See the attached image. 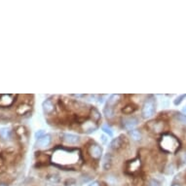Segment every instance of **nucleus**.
<instances>
[{"instance_id": "1", "label": "nucleus", "mask_w": 186, "mask_h": 186, "mask_svg": "<svg viewBox=\"0 0 186 186\" xmlns=\"http://www.w3.org/2000/svg\"><path fill=\"white\" fill-rule=\"evenodd\" d=\"M159 146L165 153H176L179 149V140L171 133H164L159 139Z\"/></svg>"}, {"instance_id": "2", "label": "nucleus", "mask_w": 186, "mask_h": 186, "mask_svg": "<svg viewBox=\"0 0 186 186\" xmlns=\"http://www.w3.org/2000/svg\"><path fill=\"white\" fill-rule=\"evenodd\" d=\"M156 112V98H154L152 95L146 98L144 100L141 106V117L143 119H150L152 118Z\"/></svg>"}, {"instance_id": "3", "label": "nucleus", "mask_w": 186, "mask_h": 186, "mask_svg": "<svg viewBox=\"0 0 186 186\" xmlns=\"http://www.w3.org/2000/svg\"><path fill=\"white\" fill-rule=\"evenodd\" d=\"M103 149L100 144L97 143L94 140H90L87 143V154L91 158L93 161H100V158L102 157Z\"/></svg>"}, {"instance_id": "4", "label": "nucleus", "mask_w": 186, "mask_h": 186, "mask_svg": "<svg viewBox=\"0 0 186 186\" xmlns=\"http://www.w3.org/2000/svg\"><path fill=\"white\" fill-rule=\"evenodd\" d=\"M141 167H142V159L138 156L127 161L126 164H125L124 170L126 173L135 175V174L138 173L140 171Z\"/></svg>"}, {"instance_id": "5", "label": "nucleus", "mask_w": 186, "mask_h": 186, "mask_svg": "<svg viewBox=\"0 0 186 186\" xmlns=\"http://www.w3.org/2000/svg\"><path fill=\"white\" fill-rule=\"evenodd\" d=\"M129 145H130L129 138L126 135H121L112 139L111 142L109 143V149L114 151V152H119V151H122L128 148Z\"/></svg>"}, {"instance_id": "6", "label": "nucleus", "mask_w": 186, "mask_h": 186, "mask_svg": "<svg viewBox=\"0 0 186 186\" xmlns=\"http://www.w3.org/2000/svg\"><path fill=\"white\" fill-rule=\"evenodd\" d=\"M120 124L122 129L125 131L131 132V131L135 130V127L139 124V119L136 116H125L120 119Z\"/></svg>"}, {"instance_id": "7", "label": "nucleus", "mask_w": 186, "mask_h": 186, "mask_svg": "<svg viewBox=\"0 0 186 186\" xmlns=\"http://www.w3.org/2000/svg\"><path fill=\"white\" fill-rule=\"evenodd\" d=\"M146 127V130L149 133H152L154 135H158V133H162L165 132V122L162 120H153L146 123L145 125Z\"/></svg>"}, {"instance_id": "8", "label": "nucleus", "mask_w": 186, "mask_h": 186, "mask_svg": "<svg viewBox=\"0 0 186 186\" xmlns=\"http://www.w3.org/2000/svg\"><path fill=\"white\" fill-rule=\"evenodd\" d=\"M60 138L62 139V141L65 142L66 144H69V145L79 144L81 141L80 135H74V133H60Z\"/></svg>"}, {"instance_id": "9", "label": "nucleus", "mask_w": 186, "mask_h": 186, "mask_svg": "<svg viewBox=\"0 0 186 186\" xmlns=\"http://www.w3.org/2000/svg\"><path fill=\"white\" fill-rule=\"evenodd\" d=\"M42 107L45 115L52 116L55 113V111H56V100H54V98H49L44 100Z\"/></svg>"}, {"instance_id": "10", "label": "nucleus", "mask_w": 186, "mask_h": 186, "mask_svg": "<svg viewBox=\"0 0 186 186\" xmlns=\"http://www.w3.org/2000/svg\"><path fill=\"white\" fill-rule=\"evenodd\" d=\"M18 98L17 95H0V107L1 108H8L15 103L16 98Z\"/></svg>"}, {"instance_id": "11", "label": "nucleus", "mask_w": 186, "mask_h": 186, "mask_svg": "<svg viewBox=\"0 0 186 186\" xmlns=\"http://www.w3.org/2000/svg\"><path fill=\"white\" fill-rule=\"evenodd\" d=\"M136 110H138V105L133 102L132 100H131V102L126 103L123 107H121V113L125 116H132Z\"/></svg>"}, {"instance_id": "12", "label": "nucleus", "mask_w": 186, "mask_h": 186, "mask_svg": "<svg viewBox=\"0 0 186 186\" xmlns=\"http://www.w3.org/2000/svg\"><path fill=\"white\" fill-rule=\"evenodd\" d=\"M101 166L104 171H109L111 170L112 165H113V155L110 152H107L103 155L102 160H101Z\"/></svg>"}, {"instance_id": "13", "label": "nucleus", "mask_w": 186, "mask_h": 186, "mask_svg": "<svg viewBox=\"0 0 186 186\" xmlns=\"http://www.w3.org/2000/svg\"><path fill=\"white\" fill-rule=\"evenodd\" d=\"M52 143V135H49V133H46V135L38 139L36 142V147L40 148V149H43V148L48 147L49 145Z\"/></svg>"}, {"instance_id": "14", "label": "nucleus", "mask_w": 186, "mask_h": 186, "mask_svg": "<svg viewBox=\"0 0 186 186\" xmlns=\"http://www.w3.org/2000/svg\"><path fill=\"white\" fill-rule=\"evenodd\" d=\"M31 109H32V107H31L30 104H28L27 102H22V103H20L18 106H17L16 108V113L20 116H24V115H27L28 114Z\"/></svg>"}, {"instance_id": "15", "label": "nucleus", "mask_w": 186, "mask_h": 186, "mask_svg": "<svg viewBox=\"0 0 186 186\" xmlns=\"http://www.w3.org/2000/svg\"><path fill=\"white\" fill-rule=\"evenodd\" d=\"M13 138V132L8 128H0V140L10 141Z\"/></svg>"}, {"instance_id": "16", "label": "nucleus", "mask_w": 186, "mask_h": 186, "mask_svg": "<svg viewBox=\"0 0 186 186\" xmlns=\"http://www.w3.org/2000/svg\"><path fill=\"white\" fill-rule=\"evenodd\" d=\"M122 98H123V95H111L108 98V100H107L106 105L111 106V107H113V108H115V107L121 102Z\"/></svg>"}, {"instance_id": "17", "label": "nucleus", "mask_w": 186, "mask_h": 186, "mask_svg": "<svg viewBox=\"0 0 186 186\" xmlns=\"http://www.w3.org/2000/svg\"><path fill=\"white\" fill-rule=\"evenodd\" d=\"M129 136L133 141L135 142H140L143 138V135H142L141 131L139 129H135L129 132Z\"/></svg>"}, {"instance_id": "18", "label": "nucleus", "mask_w": 186, "mask_h": 186, "mask_svg": "<svg viewBox=\"0 0 186 186\" xmlns=\"http://www.w3.org/2000/svg\"><path fill=\"white\" fill-rule=\"evenodd\" d=\"M90 118H91V120H93L98 124L100 122L101 114H100V112L98 111V109L97 107H95V106L91 107V109H90Z\"/></svg>"}, {"instance_id": "19", "label": "nucleus", "mask_w": 186, "mask_h": 186, "mask_svg": "<svg viewBox=\"0 0 186 186\" xmlns=\"http://www.w3.org/2000/svg\"><path fill=\"white\" fill-rule=\"evenodd\" d=\"M103 115L105 116V118L107 120H113L116 116V111L115 108H113L111 106L105 105L103 108Z\"/></svg>"}, {"instance_id": "20", "label": "nucleus", "mask_w": 186, "mask_h": 186, "mask_svg": "<svg viewBox=\"0 0 186 186\" xmlns=\"http://www.w3.org/2000/svg\"><path fill=\"white\" fill-rule=\"evenodd\" d=\"M46 180H48L51 183H60V176L58 173H49L46 175Z\"/></svg>"}, {"instance_id": "21", "label": "nucleus", "mask_w": 186, "mask_h": 186, "mask_svg": "<svg viewBox=\"0 0 186 186\" xmlns=\"http://www.w3.org/2000/svg\"><path fill=\"white\" fill-rule=\"evenodd\" d=\"M174 118H175V120L178 122L180 125L186 127V115L185 114H182V113H175Z\"/></svg>"}, {"instance_id": "22", "label": "nucleus", "mask_w": 186, "mask_h": 186, "mask_svg": "<svg viewBox=\"0 0 186 186\" xmlns=\"http://www.w3.org/2000/svg\"><path fill=\"white\" fill-rule=\"evenodd\" d=\"M101 131L106 133L108 136H113V135H114V133H113V130L111 129V127H110L109 124H102L101 125Z\"/></svg>"}, {"instance_id": "23", "label": "nucleus", "mask_w": 186, "mask_h": 186, "mask_svg": "<svg viewBox=\"0 0 186 186\" xmlns=\"http://www.w3.org/2000/svg\"><path fill=\"white\" fill-rule=\"evenodd\" d=\"M7 170V166H6V161L3 159V157L0 155V174H2L5 173Z\"/></svg>"}, {"instance_id": "24", "label": "nucleus", "mask_w": 186, "mask_h": 186, "mask_svg": "<svg viewBox=\"0 0 186 186\" xmlns=\"http://www.w3.org/2000/svg\"><path fill=\"white\" fill-rule=\"evenodd\" d=\"M107 181H108L109 184L115 186L117 184V177L113 175V174H109V175H107Z\"/></svg>"}, {"instance_id": "25", "label": "nucleus", "mask_w": 186, "mask_h": 186, "mask_svg": "<svg viewBox=\"0 0 186 186\" xmlns=\"http://www.w3.org/2000/svg\"><path fill=\"white\" fill-rule=\"evenodd\" d=\"M147 186H161V183L158 179L156 178H150L148 180V183H147Z\"/></svg>"}, {"instance_id": "26", "label": "nucleus", "mask_w": 186, "mask_h": 186, "mask_svg": "<svg viewBox=\"0 0 186 186\" xmlns=\"http://www.w3.org/2000/svg\"><path fill=\"white\" fill-rule=\"evenodd\" d=\"M65 186H75L76 185V179L72 178V177H69L65 181Z\"/></svg>"}, {"instance_id": "27", "label": "nucleus", "mask_w": 186, "mask_h": 186, "mask_svg": "<svg viewBox=\"0 0 186 186\" xmlns=\"http://www.w3.org/2000/svg\"><path fill=\"white\" fill-rule=\"evenodd\" d=\"M184 98H186V95H179V97H177L175 100H173L174 105H179V104L183 101Z\"/></svg>"}, {"instance_id": "28", "label": "nucleus", "mask_w": 186, "mask_h": 186, "mask_svg": "<svg viewBox=\"0 0 186 186\" xmlns=\"http://www.w3.org/2000/svg\"><path fill=\"white\" fill-rule=\"evenodd\" d=\"M166 170H168V171H166V173L167 174H171L174 171V170H175V167H174V164H168V167L166 168Z\"/></svg>"}, {"instance_id": "29", "label": "nucleus", "mask_w": 186, "mask_h": 186, "mask_svg": "<svg viewBox=\"0 0 186 186\" xmlns=\"http://www.w3.org/2000/svg\"><path fill=\"white\" fill-rule=\"evenodd\" d=\"M46 135L45 133V132H44V130H39V131H37V132L35 133V138L37 139V140H38V139H40L41 138H43V136H44Z\"/></svg>"}, {"instance_id": "30", "label": "nucleus", "mask_w": 186, "mask_h": 186, "mask_svg": "<svg viewBox=\"0 0 186 186\" xmlns=\"http://www.w3.org/2000/svg\"><path fill=\"white\" fill-rule=\"evenodd\" d=\"M180 162L183 165H186V152H183L181 155H180Z\"/></svg>"}, {"instance_id": "31", "label": "nucleus", "mask_w": 186, "mask_h": 186, "mask_svg": "<svg viewBox=\"0 0 186 186\" xmlns=\"http://www.w3.org/2000/svg\"><path fill=\"white\" fill-rule=\"evenodd\" d=\"M100 139H101V140H102V143L103 144H106L107 143V140H108V138H106V135H100Z\"/></svg>"}, {"instance_id": "32", "label": "nucleus", "mask_w": 186, "mask_h": 186, "mask_svg": "<svg viewBox=\"0 0 186 186\" xmlns=\"http://www.w3.org/2000/svg\"><path fill=\"white\" fill-rule=\"evenodd\" d=\"M70 97H74L76 98H85L86 95H71Z\"/></svg>"}, {"instance_id": "33", "label": "nucleus", "mask_w": 186, "mask_h": 186, "mask_svg": "<svg viewBox=\"0 0 186 186\" xmlns=\"http://www.w3.org/2000/svg\"><path fill=\"white\" fill-rule=\"evenodd\" d=\"M89 186H100V182H98V181H93Z\"/></svg>"}, {"instance_id": "34", "label": "nucleus", "mask_w": 186, "mask_h": 186, "mask_svg": "<svg viewBox=\"0 0 186 186\" xmlns=\"http://www.w3.org/2000/svg\"><path fill=\"white\" fill-rule=\"evenodd\" d=\"M171 186H182V185L180 184V183H178V182H173Z\"/></svg>"}, {"instance_id": "35", "label": "nucleus", "mask_w": 186, "mask_h": 186, "mask_svg": "<svg viewBox=\"0 0 186 186\" xmlns=\"http://www.w3.org/2000/svg\"><path fill=\"white\" fill-rule=\"evenodd\" d=\"M0 186H9L7 184V183H5V182H1L0 183Z\"/></svg>"}, {"instance_id": "36", "label": "nucleus", "mask_w": 186, "mask_h": 186, "mask_svg": "<svg viewBox=\"0 0 186 186\" xmlns=\"http://www.w3.org/2000/svg\"><path fill=\"white\" fill-rule=\"evenodd\" d=\"M182 111H183V112H184V113H186V106H185V107H183Z\"/></svg>"}]
</instances>
